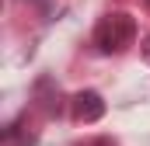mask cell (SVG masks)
<instances>
[{
  "instance_id": "6da1fadb",
  "label": "cell",
  "mask_w": 150,
  "mask_h": 146,
  "mask_svg": "<svg viewBox=\"0 0 150 146\" xmlns=\"http://www.w3.org/2000/svg\"><path fill=\"white\" fill-rule=\"evenodd\" d=\"M136 38V21L126 14V11H115V14H105L94 28V45L112 56V52H126Z\"/></svg>"
},
{
  "instance_id": "7a4b0ae2",
  "label": "cell",
  "mask_w": 150,
  "mask_h": 146,
  "mask_svg": "<svg viewBox=\"0 0 150 146\" xmlns=\"http://www.w3.org/2000/svg\"><path fill=\"white\" fill-rule=\"evenodd\" d=\"M105 115V101L98 91H80L74 98V118L77 122H98Z\"/></svg>"
},
{
  "instance_id": "3957f363",
  "label": "cell",
  "mask_w": 150,
  "mask_h": 146,
  "mask_svg": "<svg viewBox=\"0 0 150 146\" xmlns=\"http://www.w3.org/2000/svg\"><path fill=\"white\" fill-rule=\"evenodd\" d=\"M147 56H150V38H147Z\"/></svg>"
},
{
  "instance_id": "277c9868",
  "label": "cell",
  "mask_w": 150,
  "mask_h": 146,
  "mask_svg": "<svg viewBox=\"0 0 150 146\" xmlns=\"http://www.w3.org/2000/svg\"><path fill=\"white\" fill-rule=\"evenodd\" d=\"M147 4H150V0H147Z\"/></svg>"
}]
</instances>
